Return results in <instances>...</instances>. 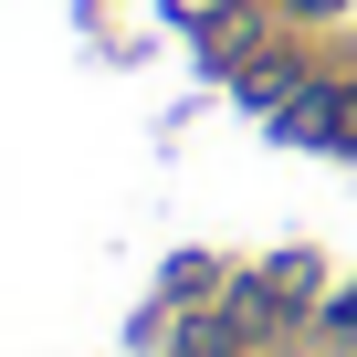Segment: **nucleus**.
Wrapping results in <instances>:
<instances>
[{"mask_svg": "<svg viewBox=\"0 0 357 357\" xmlns=\"http://www.w3.org/2000/svg\"><path fill=\"white\" fill-rule=\"evenodd\" d=\"M326 336H357V284L336 294V315H326Z\"/></svg>", "mask_w": 357, "mask_h": 357, "instance_id": "nucleus-1", "label": "nucleus"}]
</instances>
